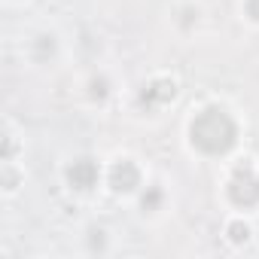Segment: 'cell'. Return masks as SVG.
<instances>
[{"label":"cell","mask_w":259,"mask_h":259,"mask_svg":"<svg viewBox=\"0 0 259 259\" xmlns=\"http://www.w3.org/2000/svg\"><path fill=\"white\" fill-rule=\"evenodd\" d=\"M247 235H250V229H247L244 223H232V226H229V238H232L235 244H241V241H247Z\"/></svg>","instance_id":"8992f818"},{"label":"cell","mask_w":259,"mask_h":259,"mask_svg":"<svg viewBox=\"0 0 259 259\" xmlns=\"http://www.w3.org/2000/svg\"><path fill=\"white\" fill-rule=\"evenodd\" d=\"M95 98H104V82H95Z\"/></svg>","instance_id":"9c48e42d"},{"label":"cell","mask_w":259,"mask_h":259,"mask_svg":"<svg viewBox=\"0 0 259 259\" xmlns=\"http://www.w3.org/2000/svg\"><path fill=\"white\" fill-rule=\"evenodd\" d=\"M67 180L73 189H92L98 183V165L92 159H79L67 168Z\"/></svg>","instance_id":"277c9868"},{"label":"cell","mask_w":259,"mask_h":259,"mask_svg":"<svg viewBox=\"0 0 259 259\" xmlns=\"http://www.w3.org/2000/svg\"><path fill=\"white\" fill-rule=\"evenodd\" d=\"M156 201H159V192H153V195H150V198H144V207H147V210H150V207H156Z\"/></svg>","instance_id":"ba28073f"},{"label":"cell","mask_w":259,"mask_h":259,"mask_svg":"<svg viewBox=\"0 0 259 259\" xmlns=\"http://www.w3.org/2000/svg\"><path fill=\"white\" fill-rule=\"evenodd\" d=\"M247 16L259 22V0H247Z\"/></svg>","instance_id":"52a82bcc"},{"label":"cell","mask_w":259,"mask_h":259,"mask_svg":"<svg viewBox=\"0 0 259 259\" xmlns=\"http://www.w3.org/2000/svg\"><path fill=\"white\" fill-rule=\"evenodd\" d=\"M235 138H238V128H235L232 116L220 107H210V110L198 113L195 122H192V144L207 156L229 153L235 147Z\"/></svg>","instance_id":"6da1fadb"},{"label":"cell","mask_w":259,"mask_h":259,"mask_svg":"<svg viewBox=\"0 0 259 259\" xmlns=\"http://www.w3.org/2000/svg\"><path fill=\"white\" fill-rule=\"evenodd\" d=\"M141 183V171L135 168V162H116L110 171V186L116 192H132Z\"/></svg>","instance_id":"3957f363"},{"label":"cell","mask_w":259,"mask_h":259,"mask_svg":"<svg viewBox=\"0 0 259 259\" xmlns=\"http://www.w3.org/2000/svg\"><path fill=\"white\" fill-rule=\"evenodd\" d=\"M229 198L238 207H253L259 201V177L250 168H238L232 183H229Z\"/></svg>","instance_id":"7a4b0ae2"},{"label":"cell","mask_w":259,"mask_h":259,"mask_svg":"<svg viewBox=\"0 0 259 259\" xmlns=\"http://www.w3.org/2000/svg\"><path fill=\"white\" fill-rule=\"evenodd\" d=\"M174 92H177V89H174V82L159 79V82H153V85L147 89V95H144V98H147V101H171V98H174Z\"/></svg>","instance_id":"5b68a950"}]
</instances>
